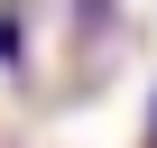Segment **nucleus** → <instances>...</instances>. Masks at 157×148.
<instances>
[{
	"instance_id": "2",
	"label": "nucleus",
	"mask_w": 157,
	"mask_h": 148,
	"mask_svg": "<svg viewBox=\"0 0 157 148\" xmlns=\"http://www.w3.org/2000/svg\"><path fill=\"white\" fill-rule=\"evenodd\" d=\"M148 139H157V120H148Z\"/></svg>"
},
{
	"instance_id": "1",
	"label": "nucleus",
	"mask_w": 157,
	"mask_h": 148,
	"mask_svg": "<svg viewBox=\"0 0 157 148\" xmlns=\"http://www.w3.org/2000/svg\"><path fill=\"white\" fill-rule=\"evenodd\" d=\"M19 46H28V37H19V10H0V74L19 65Z\"/></svg>"
}]
</instances>
